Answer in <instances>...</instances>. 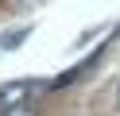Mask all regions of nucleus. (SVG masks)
Listing matches in <instances>:
<instances>
[{
  "label": "nucleus",
  "instance_id": "f257e3e1",
  "mask_svg": "<svg viewBox=\"0 0 120 116\" xmlns=\"http://www.w3.org/2000/svg\"><path fill=\"white\" fill-rule=\"evenodd\" d=\"M43 89H47V81H8V85H0V105L16 108V105H23L27 97H35Z\"/></svg>",
  "mask_w": 120,
  "mask_h": 116
},
{
  "label": "nucleus",
  "instance_id": "20e7f679",
  "mask_svg": "<svg viewBox=\"0 0 120 116\" xmlns=\"http://www.w3.org/2000/svg\"><path fill=\"white\" fill-rule=\"evenodd\" d=\"M4 116H35L27 105H16V108H4Z\"/></svg>",
  "mask_w": 120,
  "mask_h": 116
},
{
  "label": "nucleus",
  "instance_id": "39448f33",
  "mask_svg": "<svg viewBox=\"0 0 120 116\" xmlns=\"http://www.w3.org/2000/svg\"><path fill=\"white\" fill-rule=\"evenodd\" d=\"M116 101H120V93H116Z\"/></svg>",
  "mask_w": 120,
  "mask_h": 116
},
{
  "label": "nucleus",
  "instance_id": "f03ea898",
  "mask_svg": "<svg viewBox=\"0 0 120 116\" xmlns=\"http://www.w3.org/2000/svg\"><path fill=\"white\" fill-rule=\"evenodd\" d=\"M105 46H109V43H105ZM105 46H97V50H93V54H89V58H85V62H81V66H74V70H66V74H62V77H58V81H54V85H74V81H81V77H85V74H89V70H97V62H101V54H105Z\"/></svg>",
  "mask_w": 120,
  "mask_h": 116
},
{
  "label": "nucleus",
  "instance_id": "7ed1b4c3",
  "mask_svg": "<svg viewBox=\"0 0 120 116\" xmlns=\"http://www.w3.org/2000/svg\"><path fill=\"white\" fill-rule=\"evenodd\" d=\"M27 35H31V27H19V31H8V35L0 39V50H16V46L23 43Z\"/></svg>",
  "mask_w": 120,
  "mask_h": 116
}]
</instances>
